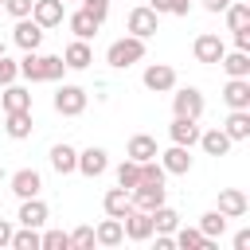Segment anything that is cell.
<instances>
[{
    "label": "cell",
    "instance_id": "6da1fadb",
    "mask_svg": "<svg viewBox=\"0 0 250 250\" xmlns=\"http://www.w3.org/2000/svg\"><path fill=\"white\" fill-rule=\"evenodd\" d=\"M62 70H66L62 55H35V51H23V59H20V74H23L27 82H59Z\"/></svg>",
    "mask_w": 250,
    "mask_h": 250
},
{
    "label": "cell",
    "instance_id": "7a4b0ae2",
    "mask_svg": "<svg viewBox=\"0 0 250 250\" xmlns=\"http://www.w3.org/2000/svg\"><path fill=\"white\" fill-rule=\"evenodd\" d=\"M141 59H145V39H137V35L113 39L109 51H105V62H109L113 70H125V66H133V62H141Z\"/></svg>",
    "mask_w": 250,
    "mask_h": 250
},
{
    "label": "cell",
    "instance_id": "3957f363",
    "mask_svg": "<svg viewBox=\"0 0 250 250\" xmlns=\"http://www.w3.org/2000/svg\"><path fill=\"white\" fill-rule=\"evenodd\" d=\"M86 90L82 86H74V82H66V86H59L55 90V113H62V117H78L82 109H86Z\"/></svg>",
    "mask_w": 250,
    "mask_h": 250
},
{
    "label": "cell",
    "instance_id": "277c9868",
    "mask_svg": "<svg viewBox=\"0 0 250 250\" xmlns=\"http://www.w3.org/2000/svg\"><path fill=\"white\" fill-rule=\"evenodd\" d=\"M125 31H129V35H137V39H148V35H156V31H160V16H156L148 4H141V8H133V12H129Z\"/></svg>",
    "mask_w": 250,
    "mask_h": 250
},
{
    "label": "cell",
    "instance_id": "5b68a950",
    "mask_svg": "<svg viewBox=\"0 0 250 250\" xmlns=\"http://www.w3.org/2000/svg\"><path fill=\"white\" fill-rule=\"evenodd\" d=\"M121 227H125V238H129V242H145V238H152V211L129 207V211L121 215Z\"/></svg>",
    "mask_w": 250,
    "mask_h": 250
},
{
    "label": "cell",
    "instance_id": "8992f818",
    "mask_svg": "<svg viewBox=\"0 0 250 250\" xmlns=\"http://www.w3.org/2000/svg\"><path fill=\"white\" fill-rule=\"evenodd\" d=\"M172 113H176V117H191V121H199V117H203V94H199L195 86L176 90V94H172Z\"/></svg>",
    "mask_w": 250,
    "mask_h": 250
},
{
    "label": "cell",
    "instance_id": "52a82bcc",
    "mask_svg": "<svg viewBox=\"0 0 250 250\" xmlns=\"http://www.w3.org/2000/svg\"><path fill=\"white\" fill-rule=\"evenodd\" d=\"M156 156H160V168L168 176H188L191 172V148L188 145H172L168 152H156Z\"/></svg>",
    "mask_w": 250,
    "mask_h": 250
},
{
    "label": "cell",
    "instance_id": "ba28073f",
    "mask_svg": "<svg viewBox=\"0 0 250 250\" xmlns=\"http://www.w3.org/2000/svg\"><path fill=\"white\" fill-rule=\"evenodd\" d=\"M62 16H66V4H62V0H35V4H31V20H35L43 31H47V27H59Z\"/></svg>",
    "mask_w": 250,
    "mask_h": 250
},
{
    "label": "cell",
    "instance_id": "9c48e42d",
    "mask_svg": "<svg viewBox=\"0 0 250 250\" xmlns=\"http://www.w3.org/2000/svg\"><path fill=\"white\" fill-rule=\"evenodd\" d=\"M145 86L152 94H168V90H176V70L168 62H152V66H145Z\"/></svg>",
    "mask_w": 250,
    "mask_h": 250
},
{
    "label": "cell",
    "instance_id": "30bf717a",
    "mask_svg": "<svg viewBox=\"0 0 250 250\" xmlns=\"http://www.w3.org/2000/svg\"><path fill=\"white\" fill-rule=\"evenodd\" d=\"M12 39H16V47H23V51H35V47L43 43V27H39L31 16H23V20H16V27H12Z\"/></svg>",
    "mask_w": 250,
    "mask_h": 250
},
{
    "label": "cell",
    "instance_id": "8fae6325",
    "mask_svg": "<svg viewBox=\"0 0 250 250\" xmlns=\"http://www.w3.org/2000/svg\"><path fill=\"white\" fill-rule=\"evenodd\" d=\"M223 51H227V47H223V39H219L215 31H203V35L191 43V55H195L199 62H207V66H211V62H219V59H223Z\"/></svg>",
    "mask_w": 250,
    "mask_h": 250
},
{
    "label": "cell",
    "instance_id": "7c38bea8",
    "mask_svg": "<svg viewBox=\"0 0 250 250\" xmlns=\"http://www.w3.org/2000/svg\"><path fill=\"white\" fill-rule=\"evenodd\" d=\"M129 195H133V207H141V211H156V207L164 203L168 188H164V184H137Z\"/></svg>",
    "mask_w": 250,
    "mask_h": 250
},
{
    "label": "cell",
    "instance_id": "4fadbf2b",
    "mask_svg": "<svg viewBox=\"0 0 250 250\" xmlns=\"http://www.w3.org/2000/svg\"><path fill=\"white\" fill-rule=\"evenodd\" d=\"M172 242L180 250H215V238H203L199 227H176L172 230Z\"/></svg>",
    "mask_w": 250,
    "mask_h": 250
},
{
    "label": "cell",
    "instance_id": "5bb4252c",
    "mask_svg": "<svg viewBox=\"0 0 250 250\" xmlns=\"http://www.w3.org/2000/svg\"><path fill=\"white\" fill-rule=\"evenodd\" d=\"M39 188H43V176H39L35 168H20V172H12V191H16L20 199L39 195Z\"/></svg>",
    "mask_w": 250,
    "mask_h": 250
},
{
    "label": "cell",
    "instance_id": "9a60e30c",
    "mask_svg": "<svg viewBox=\"0 0 250 250\" xmlns=\"http://www.w3.org/2000/svg\"><path fill=\"white\" fill-rule=\"evenodd\" d=\"M219 211H223L227 219H242V215L250 211V199H246V191H238V188H227V191H219Z\"/></svg>",
    "mask_w": 250,
    "mask_h": 250
},
{
    "label": "cell",
    "instance_id": "2e32d148",
    "mask_svg": "<svg viewBox=\"0 0 250 250\" xmlns=\"http://www.w3.org/2000/svg\"><path fill=\"white\" fill-rule=\"evenodd\" d=\"M94 242H98V246H121V242H125V227H121V219L105 215V219L94 227Z\"/></svg>",
    "mask_w": 250,
    "mask_h": 250
},
{
    "label": "cell",
    "instance_id": "e0dca14e",
    "mask_svg": "<svg viewBox=\"0 0 250 250\" xmlns=\"http://www.w3.org/2000/svg\"><path fill=\"white\" fill-rule=\"evenodd\" d=\"M223 102L230 109H250V78H230L223 86Z\"/></svg>",
    "mask_w": 250,
    "mask_h": 250
},
{
    "label": "cell",
    "instance_id": "ac0fdd59",
    "mask_svg": "<svg viewBox=\"0 0 250 250\" xmlns=\"http://www.w3.org/2000/svg\"><path fill=\"white\" fill-rule=\"evenodd\" d=\"M195 145H199V148H203L207 156H227L234 141H230V137H227L223 129H207V133L199 129V141H195Z\"/></svg>",
    "mask_w": 250,
    "mask_h": 250
},
{
    "label": "cell",
    "instance_id": "d6986e66",
    "mask_svg": "<svg viewBox=\"0 0 250 250\" xmlns=\"http://www.w3.org/2000/svg\"><path fill=\"white\" fill-rule=\"evenodd\" d=\"M105 168H109L105 148H82V152H78V172H82V176H90V180H94V176H102Z\"/></svg>",
    "mask_w": 250,
    "mask_h": 250
},
{
    "label": "cell",
    "instance_id": "ffe728a7",
    "mask_svg": "<svg viewBox=\"0 0 250 250\" xmlns=\"http://www.w3.org/2000/svg\"><path fill=\"white\" fill-rule=\"evenodd\" d=\"M16 219H20V227H35V230H39V227L47 223V203H43L39 195H31V199L20 203V215H16Z\"/></svg>",
    "mask_w": 250,
    "mask_h": 250
},
{
    "label": "cell",
    "instance_id": "44dd1931",
    "mask_svg": "<svg viewBox=\"0 0 250 250\" xmlns=\"http://www.w3.org/2000/svg\"><path fill=\"white\" fill-rule=\"evenodd\" d=\"M66 23H70L74 39H86V43H90V39L98 35V27H102V20H98V16H90L86 8H78V12H74V16L66 20Z\"/></svg>",
    "mask_w": 250,
    "mask_h": 250
},
{
    "label": "cell",
    "instance_id": "7402d4cb",
    "mask_svg": "<svg viewBox=\"0 0 250 250\" xmlns=\"http://www.w3.org/2000/svg\"><path fill=\"white\" fill-rule=\"evenodd\" d=\"M62 62H66V70H86V66L94 62V51H90V43H86V39H74V43L62 51Z\"/></svg>",
    "mask_w": 250,
    "mask_h": 250
},
{
    "label": "cell",
    "instance_id": "603a6c76",
    "mask_svg": "<svg viewBox=\"0 0 250 250\" xmlns=\"http://www.w3.org/2000/svg\"><path fill=\"white\" fill-rule=\"evenodd\" d=\"M4 133H8L12 141L31 137V109H12V113H4Z\"/></svg>",
    "mask_w": 250,
    "mask_h": 250
},
{
    "label": "cell",
    "instance_id": "cb8c5ba5",
    "mask_svg": "<svg viewBox=\"0 0 250 250\" xmlns=\"http://www.w3.org/2000/svg\"><path fill=\"white\" fill-rule=\"evenodd\" d=\"M168 137H172V145H195L199 141V125L191 121V117H172V125H168Z\"/></svg>",
    "mask_w": 250,
    "mask_h": 250
},
{
    "label": "cell",
    "instance_id": "d4e9b609",
    "mask_svg": "<svg viewBox=\"0 0 250 250\" xmlns=\"http://www.w3.org/2000/svg\"><path fill=\"white\" fill-rule=\"evenodd\" d=\"M219 66L230 74V78H250V51H223V59H219Z\"/></svg>",
    "mask_w": 250,
    "mask_h": 250
},
{
    "label": "cell",
    "instance_id": "484cf974",
    "mask_svg": "<svg viewBox=\"0 0 250 250\" xmlns=\"http://www.w3.org/2000/svg\"><path fill=\"white\" fill-rule=\"evenodd\" d=\"M129 160H137V164H145V160H156V141L148 137V133H137V137H129Z\"/></svg>",
    "mask_w": 250,
    "mask_h": 250
},
{
    "label": "cell",
    "instance_id": "4316f807",
    "mask_svg": "<svg viewBox=\"0 0 250 250\" xmlns=\"http://www.w3.org/2000/svg\"><path fill=\"white\" fill-rule=\"evenodd\" d=\"M51 168H55L59 176L78 172V152H74L70 145H55V148H51Z\"/></svg>",
    "mask_w": 250,
    "mask_h": 250
},
{
    "label": "cell",
    "instance_id": "83f0119b",
    "mask_svg": "<svg viewBox=\"0 0 250 250\" xmlns=\"http://www.w3.org/2000/svg\"><path fill=\"white\" fill-rule=\"evenodd\" d=\"M223 133H227L230 141H246V137H250V109H230Z\"/></svg>",
    "mask_w": 250,
    "mask_h": 250
},
{
    "label": "cell",
    "instance_id": "f1b7e54d",
    "mask_svg": "<svg viewBox=\"0 0 250 250\" xmlns=\"http://www.w3.org/2000/svg\"><path fill=\"white\" fill-rule=\"evenodd\" d=\"M102 207H105V215L121 219V215L133 207V195H129L125 188H109V191H105V199H102Z\"/></svg>",
    "mask_w": 250,
    "mask_h": 250
},
{
    "label": "cell",
    "instance_id": "f546056e",
    "mask_svg": "<svg viewBox=\"0 0 250 250\" xmlns=\"http://www.w3.org/2000/svg\"><path fill=\"white\" fill-rule=\"evenodd\" d=\"M4 113H12V109H31V90H23V86H16V82H8L4 86Z\"/></svg>",
    "mask_w": 250,
    "mask_h": 250
},
{
    "label": "cell",
    "instance_id": "4dcf8cb0",
    "mask_svg": "<svg viewBox=\"0 0 250 250\" xmlns=\"http://www.w3.org/2000/svg\"><path fill=\"white\" fill-rule=\"evenodd\" d=\"M176 227H180V215H176L168 203H160V207L152 211V230H160V234H172Z\"/></svg>",
    "mask_w": 250,
    "mask_h": 250
},
{
    "label": "cell",
    "instance_id": "1f68e13d",
    "mask_svg": "<svg viewBox=\"0 0 250 250\" xmlns=\"http://www.w3.org/2000/svg\"><path fill=\"white\" fill-rule=\"evenodd\" d=\"M137 184H141V164H137V160H121V164H117V188L133 191Z\"/></svg>",
    "mask_w": 250,
    "mask_h": 250
},
{
    "label": "cell",
    "instance_id": "d6a6232c",
    "mask_svg": "<svg viewBox=\"0 0 250 250\" xmlns=\"http://www.w3.org/2000/svg\"><path fill=\"white\" fill-rule=\"evenodd\" d=\"M199 230H203V238H219V234L227 230V215H223V211H207V215H199Z\"/></svg>",
    "mask_w": 250,
    "mask_h": 250
},
{
    "label": "cell",
    "instance_id": "836d02e7",
    "mask_svg": "<svg viewBox=\"0 0 250 250\" xmlns=\"http://www.w3.org/2000/svg\"><path fill=\"white\" fill-rule=\"evenodd\" d=\"M227 27H230V31H238V27H250V8L230 0V4H227Z\"/></svg>",
    "mask_w": 250,
    "mask_h": 250
},
{
    "label": "cell",
    "instance_id": "e575fe53",
    "mask_svg": "<svg viewBox=\"0 0 250 250\" xmlns=\"http://www.w3.org/2000/svg\"><path fill=\"white\" fill-rule=\"evenodd\" d=\"M12 246H16V250H39V230H35V227L12 230Z\"/></svg>",
    "mask_w": 250,
    "mask_h": 250
},
{
    "label": "cell",
    "instance_id": "d590c367",
    "mask_svg": "<svg viewBox=\"0 0 250 250\" xmlns=\"http://www.w3.org/2000/svg\"><path fill=\"white\" fill-rule=\"evenodd\" d=\"M148 8L160 16V12H168V16H188L191 12V0H148Z\"/></svg>",
    "mask_w": 250,
    "mask_h": 250
},
{
    "label": "cell",
    "instance_id": "8d00e7d4",
    "mask_svg": "<svg viewBox=\"0 0 250 250\" xmlns=\"http://www.w3.org/2000/svg\"><path fill=\"white\" fill-rule=\"evenodd\" d=\"M70 246V234L66 230H47L39 234V250H66Z\"/></svg>",
    "mask_w": 250,
    "mask_h": 250
},
{
    "label": "cell",
    "instance_id": "74e56055",
    "mask_svg": "<svg viewBox=\"0 0 250 250\" xmlns=\"http://www.w3.org/2000/svg\"><path fill=\"white\" fill-rule=\"evenodd\" d=\"M164 176H168V172H164L156 160H145V164H141V184H164Z\"/></svg>",
    "mask_w": 250,
    "mask_h": 250
},
{
    "label": "cell",
    "instance_id": "f35d334b",
    "mask_svg": "<svg viewBox=\"0 0 250 250\" xmlns=\"http://www.w3.org/2000/svg\"><path fill=\"white\" fill-rule=\"evenodd\" d=\"M16 78H20V62H12L8 55H0V86H8Z\"/></svg>",
    "mask_w": 250,
    "mask_h": 250
},
{
    "label": "cell",
    "instance_id": "ab89813d",
    "mask_svg": "<svg viewBox=\"0 0 250 250\" xmlns=\"http://www.w3.org/2000/svg\"><path fill=\"white\" fill-rule=\"evenodd\" d=\"M31 4L35 0H4V12L16 16V20H23V16H31Z\"/></svg>",
    "mask_w": 250,
    "mask_h": 250
},
{
    "label": "cell",
    "instance_id": "60d3db41",
    "mask_svg": "<svg viewBox=\"0 0 250 250\" xmlns=\"http://www.w3.org/2000/svg\"><path fill=\"white\" fill-rule=\"evenodd\" d=\"M70 246H94V227H78L70 234Z\"/></svg>",
    "mask_w": 250,
    "mask_h": 250
},
{
    "label": "cell",
    "instance_id": "b9f144b4",
    "mask_svg": "<svg viewBox=\"0 0 250 250\" xmlns=\"http://www.w3.org/2000/svg\"><path fill=\"white\" fill-rule=\"evenodd\" d=\"M82 8H86L90 16H98V20L109 16V0H82Z\"/></svg>",
    "mask_w": 250,
    "mask_h": 250
},
{
    "label": "cell",
    "instance_id": "7bdbcfd3",
    "mask_svg": "<svg viewBox=\"0 0 250 250\" xmlns=\"http://www.w3.org/2000/svg\"><path fill=\"white\" fill-rule=\"evenodd\" d=\"M234 51H250V27H238L234 31Z\"/></svg>",
    "mask_w": 250,
    "mask_h": 250
},
{
    "label": "cell",
    "instance_id": "ee69618b",
    "mask_svg": "<svg viewBox=\"0 0 250 250\" xmlns=\"http://www.w3.org/2000/svg\"><path fill=\"white\" fill-rule=\"evenodd\" d=\"M12 230H16V227H12L8 219H0V246H12Z\"/></svg>",
    "mask_w": 250,
    "mask_h": 250
},
{
    "label": "cell",
    "instance_id": "f6af8a7d",
    "mask_svg": "<svg viewBox=\"0 0 250 250\" xmlns=\"http://www.w3.org/2000/svg\"><path fill=\"white\" fill-rule=\"evenodd\" d=\"M234 250H250V230H238L234 234Z\"/></svg>",
    "mask_w": 250,
    "mask_h": 250
},
{
    "label": "cell",
    "instance_id": "bcb514c9",
    "mask_svg": "<svg viewBox=\"0 0 250 250\" xmlns=\"http://www.w3.org/2000/svg\"><path fill=\"white\" fill-rule=\"evenodd\" d=\"M156 234V250H172L176 242H172V234H160V230H152Z\"/></svg>",
    "mask_w": 250,
    "mask_h": 250
},
{
    "label": "cell",
    "instance_id": "7dc6e473",
    "mask_svg": "<svg viewBox=\"0 0 250 250\" xmlns=\"http://www.w3.org/2000/svg\"><path fill=\"white\" fill-rule=\"evenodd\" d=\"M227 4H230V0H203L207 12H227Z\"/></svg>",
    "mask_w": 250,
    "mask_h": 250
},
{
    "label": "cell",
    "instance_id": "c3c4849f",
    "mask_svg": "<svg viewBox=\"0 0 250 250\" xmlns=\"http://www.w3.org/2000/svg\"><path fill=\"white\" fill-rule=\"evenodd\" d=\"M0 55H4V39H0Z\"/></svg>",
    "mask_w": 250,
    "mask_h": 250
},
{
    "label": "cell",
    "instance_id": "681fc988",
    "mask_svg": "<svg viewBox=\"0 0 250 250\" xmlns=\"http://www.w3.org/2000/svg\"><path fill=\"white\" fill-rule=\"evenodd\" d=\"M0 8H4V0H0Z\"/></svg>",
    "mask_w": 250,
    "mask_h": 250
},
{
    "label": "cell",
    "instance_id": "f907efd6",
    "mask_svg": "<svg viewBox=\"0 0 250 250\" xmlns=\"http://www.w3.org/2000/svg\"><path fill=\"white\" fill-rule=\"evenodd\" d=\"M62 4H66V0H62Z\"/></svg>",
    "mask_w": 250,
    "mask_h": 250
}]
</instances>
